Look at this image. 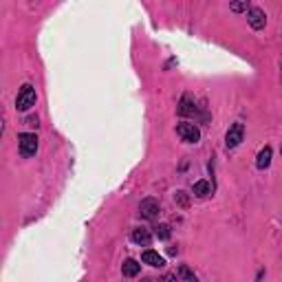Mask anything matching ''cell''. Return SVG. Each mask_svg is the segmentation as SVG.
<instances>
[{
  "label": "cell",
  "mask_w": 282,
  "mask_h": 282,
  "mask_svg": "<svg viewBox=\"0 0 282 282\" xmlns=\"http://www.w3.org/2000/svg\"><path fill=\"white\" fill-rule=\"evenodd\" d=\"M36 102H38V93H36V88H33L31 84H25V86L20 88L18 97H16V108H18L20 113H27L29 108L36 106Z\"/></svg>",
  "instance_id": "obj_1"
},
{
  "label": "cell",
  "mask_w": 282,
  "mask_h": 282,
  "mask_svg": "<svg viewBox=\"0 0 282 282\" xmlns=\"http://www.w3.org/2000/svg\"><path fill=\"white\" fill-rule=\"evenodd\" d=\"M18 150L25 159L33 157L38 152V137L33 132H20L18 135Z\"/></svg>",
  "instance_id": "obj_2"
},
{
  "label": "cell",
  "mask_w": 282,
  "mask_h": 282,
  "mask_svg": "<svg viewBox=\"0 0 282 282\" xmlns=\"http://www.w3.org/2000/svg\"><path fill=\"white\" fill-rule=\"evenodd\" d=\"M242 139H245V126L240 124V121H236V124L229 126L227 135H225V148L227 150H234V148H238Z\"/></svg>",
  "instance_id": "obj_3"
},
{
  "label": "cell",
  "mask_w": 282,
  "mask_h": 282,
  "mask_svg": "<svg viewBox=\"0 0 282 282\" xmlns=\"http://www.w3.org/2000/svg\"><path fill=\"white\" fill-rule=\"evenodd\" d=\"M176 135L181 137L187 143H198L201 141V130H198L196 124H190V121H183V124L176 126Z\"/></svg>",
  "instance_id": "obj_4"
},
{
  "label": "cell",
  "mask_w": 282,
  "mask_h": 282,
  "mask_svg": "<svg viewBox=\"0 0 282 282\" xmlns=\"http://www.w3.org/2000/svg\"><path fill=\"white\" fill-rule=\"evenodd\" d=\"M159 212H161V205H159L157 198H143L139 203V216L146 220H154L159 218Z\"/></svg>",
  "instance_id": "obj_5"
},
{
  "label": "cell",
  "mask_w": 282,
  "mask_h": 282,
  "mask_svg": "<svg viewBox=\"0 0 282 282\" xmlns=\"http://www.w3.org/2000/svg\"><path fill=\"white\" fill-rule=\"evenodd\" d=\"M247 22H249L251 29L260 31V29H264V25H267V14H264L260 7H251L247 11Z\"/></svg>",
  "instance_id": "obj_6"
},
{
  "label": "cell",
  "mask_w": 282,
  "mask_h": 282,
  "mask_svg": "<svg viewBox=\"0 0 282 282\" xmlns=\"http://www.w3.org/2000/svg\"><path fill=\"white\" fill-rule=\"evenodd\" d=\"M141 262L143 264H150V267H154V269L165 267L163 256H159V251H152V249H146V251L141 253Z\"/></svg>",
  "instance_id": "obj_7"
},
{
  "label": "cell",
  "mask_w": 282,
  "mask_h": 282,
  "mask_svg": "<svg viewBox=\"0 0 282 282\" xmlns=\"http://www.w3.org/2000/svg\"><path fill=\"white\" fill-rule=\"evenodd\" d=\"M121 273H124V278H137L141 273V264L135 258H128V260H124V264H121Z\"/></svg>",
  "instance_id": "obj_8"
},
{
  "label": "cell",
  "mask_w": 282,
  "mask_h": 282,
  "mask_svg": "<svg viewBox=\"0 0 282 282\" xmlns=\"http://www.w3.org/2000/svg\"><path fill=\"white\" fill-rule=\"evenodd\" d=\"M132 242L135 245H141V247H148L152 242V234L148 229H143V227H137V229H132Z\"/></svg>",
  "instance_id": "obj_9"
},
{
  "label": "cell",
  "mask_w": 282,
  "mask_h": 282,
  "mask_svg": "<svg viewBox=\"0 0 282 282\" xmlns=\"http://www.w3.org/2000/svg\"><path fill=\"white\" fill-rule=\"evenodd\" d=\"M271 157H273L271 146H264L262 150L258 152V157H256V168L258 170H267L269 165H271Z\"/></svg>",
  "instance_id": "obj_10"
},
{
  "label": "cell",
  "mask_w": 282,
  "mask_h": 282,
  "mask_svg": "<svg viewBox=\"0 0 282 282\" xmlns=\"http://www.w3.org/2000/svg\"><path fill=\"white\" fill-rule=\"evenodd\" d=\"M196 113H198V108L194 106V102L185 95L179 104V115H183V117H196Z\"/></svg>",
  "instance_id": "obj_11"
},
{
  "label": "cell",
  "mask_w": 282,
  "mask_h": 282,
  "mask_svg": "<svg viewBox=\"0 0 282 282\" xmlns=\"http://www.w3.org/2000/svg\"><path fill=\"white\" fill-rule=\"evenodd\" d=\"M192 194H194L196 198H205L212 194V185H209V181H196L194 185H192Z\"/></svg>",
  "instance_id": "obj_12"
},
{
  "label": "cell",
  "mask_w": 282,
  "mask_h": 282,
  "mask_svg": "<svg viewBox=\"0 0 282 282\" xmlns=\"http://www.w3.org/2000/svg\"><path fill=\"white\" fill-rule=\"evenodd\" d=\"M176 278H179V282H198L194 271H192L187 264H181V267L176 269Z\"/></svg>",
  "instance_id": "obj_13"
},
{
  "label": "cell",
  "mask_w": 282,
  "mask_h": 282,
  "mask_svg": "<svg viewBox=\"0 0 282 282\" xmlns=\"http://www.w3.org/2000/svg\"><path fill=\"white\" fill-rule=\"evenodd\" d=\"M154 234H157L159 240H168L170 238V225H165V223L157 225V227H154Z\"/></svg>",
  "instance_id": "obj_14"
},
{
  "label": "cell",
  "mask_w": 282,
  "mask_h": 282,
  "mask_svg": "<svg viewBox=\"0 0 282 282\" xmlns=\"http://www.w3.org/2000/svg\"><path fill=\"white\" fill-rule=\"evenodd\" d=\"M229 9L238 14V11H249L251 7H249V3H231V5H229Z\"/></svg>",
  "instance_id": "obj_15"
},
{
  "label": "cell",
  "mask_w": 282,
  "mask_h": 282,
  "mask_svg": "<svg viewBox=\"0 0 282 282\" xmlns=\"http://www.w3.org/2000/svg\"><path fill=\"white\" fill-rule=\"evenodd\" d=\"M174 198H176V201H179V203H181V205H183V207L187 205V198H185V192H176V196H174Z\"/></svg>",
  "instance_id": "obj_16"
},
{
  "label": "cell",
  "mask_w": 282,
  "mask_h": 282,
  "mask_svg": "<svg viewBox=\"0 0 282 282\" xmlns=\"http://www.w3.org/2000/svg\"><path fill=\"white\" fill-rule=\"evenodd\" d=\"M27 126H36L38 128V117H27Z\"/></svg>",
  "instance_id": "obj_17"
},
{
  "label": "cell",
  "mask_w": 282,
  "mask_h": 282,
  "mask_svg": "<svg viewBox=\"0 0 282 282\" xmlns=\"http://www.w3.org/2000/svg\"><path fill=\"white\" fill-rule=\"evenodd\" d=\"M280 152H282V146H280Z\"/></svg>",
  "instance_id": "obj_18"
}]
</instances>
